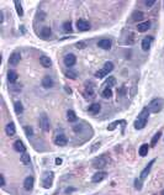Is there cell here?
Returning <instances> with one entry per match:
<instances>
[{
  "instance_id": "cell-1",
  "label": "cell",
  "mask_w": 164,
  "mask_h": 195,
  "mask_svg": "<svg viewBox=\"0 0 164 195\" xmlns=\"http://www.w3.org/2000/svg\"><path fill=\"white\" fill-rule=\"evenodd\" d=\"M148 115H149V110H148V108H144L141 111V114L138 115L137 120L135 121V129L136 130L144 129V126L147 125V121H148Z\"/></svg>"
},
{
  "instance_id": "cell-2",
  "label": "cell",
  "mask_w": 164,
  "mask_h": 195,
  "mask_svg": "<svg viewBox=\"0 0 164 195\" xmlns=\"http://www.w3.org/2000/svg\"><path fill=\"white\" fill-rule=\"evenodd\" d=\"M163 108H164V99H162V97H155V99H153L148 105L149 113H153V114L162 111Z\"/></svg>"
},
{
  "instance_id": "cell-3",
  "label": "cell",
  "mask_w": 164,
  "mask_h": 195,
  "mask_svg": "<svg viewBox=\"0 0 164 195\" xmlns=\"http://www.w3.org/2000/svg\"><path fill=\"white\" fill-rule=\"evenodd\" d=\"M114 63L112 62H106L105 64H104V67H103V69H100V70H98L96 73H95V77L96 78H104V77H106L110 72H112L114 70Z\"/></svg>"
},
{
  "instance_id": "cell-4",
  "label": "cell",
  "mask_w": 164,
  "mask_h": 195,
  "mask_svg": "<svg viewBox=\"0 0 164 195\" xmlns=\"http://www.w3.org/2000/svg\"><path fill=\"white\" fill-rule=\"evenodd\" d=\"M53 178H54L53 172H45L43 175H42V185H43V188L49 189L52 186V184H53Z\"/></svg>"
},
{
  "instance_id": "cell-5",
  "label": "cell",
  "mask_w": 164,
  "mask_h": 195,
  "mask_svg": "<svg viewBox=\"0 0 164 195\" xmlns=\"http://www.w3.org/2000/svg\"><path fill=\"white\" fill-rule=\"evenodd\" d=\"M38 122H40V127H41L43 131H49V130H51V122H49V119H48V116H47L46 114H42V115L40 116Z\"/></svg>"
},
{
  "instance_id": "cell-6",
  "label": "cell",
  "mask_w": 164,
  "mask_h": 195,
  "mask_svg": "<svg viewBox=\"0 0 164 195\" xmlns=\"http://www.w3.org/2000/svg\"><path fill=\"white\" fill-rule=\"evenodd\" d=\"M54 143L57 146H59V147H64V146H67L68 140H67V137H65L64 133H56V136H54Z\"/></svg>"
},
{
  "instance_id": "cell-7",
  "label": "cell",
  "mask_w": 164,
  "mask_h": 195,
  "mask_svg": "<svg viewBox=\"0 0 164 195\" xmlns=\"http://www.w3.org/2000/svg\"><path fill=\"white\" fill-rule=\"evenodd\" d=\"M107 164V159L105 157H98L93 161V167L96 169H101Z\"/></svg>"
},
{
  "instance_id": "cell-8",
  "label": "cell",
  "mask_w": 164,
  "mask_h": 195,
  "mask_svg": "<svg viewBox=\"0 0 164 195\" xmlns=\"http://www.w3.org/2000/svg\"><path fill=\"white\" fill-rule=\"evenodd\" d=\"M76 29L79 30V31H89L90 30V24L87 21V20H84V19H80V20H78L76 21Z\"/></svg>"
},
{
  "instance_id": "cell-9",
  "label": "cell",
  "mask_w": 164,
  "mask_h": 195,
  "mask_svg": "<svg viewBox=\"0 0 164 195\" xmlns=\"http://www.w3.org/2000/svg\"><path fill=\"white\" fill-rule=\"evenodd\" d=\"M63 62H64V64H65V67H68V68H70V67H73L75 63H76V57L74 56V54H72V53H69V54H67L65 57H64V59H63Z\"/></svg>"
},
{
  "instance_id": "cell-10",
  "label": "cell",
  "mask_w": 164,
  "mask_h": 195,
  "mask_svg": "<svg viewBox=\"0 0 164 195\" xmlns=\"http://www.w3.org/2000/svg\"><path fill=\"white\" fill-rule=\"evenodd\" d=\"M20 59H21L20 52H14V53H11V56H10V58H9V64L13 66V67H15V66L19 64Z\"/></svg>"
},
{
  "instance_id": "cell-11",
  "label": "cell",
  "mask_w": 164,
  "mask_h": 195,
  "mask_svg": "<svg viewBox=\"0 0 164 195\" xmlns=\"http://www.w3.org/2000/svg\"><path fill=\"white\" fill-rule=\"evenodd\" d=\"M40 36L43 38V40H47V38H49L51 37V35H52V31H51V27H48V26H42L41 29H40Z\"/></svg>"
},
{
  "instance_id": "cell-12",
  "label": "cell",
  "mask_w": 164,
  "mask_h": 195,
  "mask_svg": "<svg viewBox=\"0 0 164 195\" xmlns=\"http://www.w3.org/2000/svg\"><path fill=\"white\" fill-rule=\"evenodd\" d=\"M154 162H155V159H152V161H150V162L147 164V167H146V168H144V169L141 172V177H139V179H141V180H144V179L147 178V175L149 174V172H150V169H152V165L154 164Z\"/></svg>"
},
{
  "instance_id": "cell-13",
  "label": "cell",
  "mask_w": 164,
  "mask_h": 195,
  "mask_svg": "<svg viewBox=\"0 0 164 195\" xmlns=\"http://www.w3.org/2000/svg\"><path fill=\"white\" fill-rule=\"evenodd\" d=\"M152 42H153V37H152V36L144 37V38L142 40V50H143V51H148L149 47H150V45H152Z\"/></svg>"
},
{
  "instance_id": "cell-14",
  "label": "cell",
  "mask_w": 164,
  "mask_h": 195,
  "mask_svg": "<svg viewBox=\"0 0 164 195\" xmlns=\"http://www.w3.org/2000/svg\"><path fill=\"white\" fill-rule=\"evenodd\" d=\"M33 184H35V179H33V177H27L26 179H25V181H24V188L26 189V190H32V188H33Z\"/></svg>"
},
{
  "instance_id": "cell-15",
  "label": "cell",
  "mask_w": 164,
  "mask_h": 195,
  "mask_svg": "<svg viewBox=\"0 0 164 195\" xmlns=\"http://www.w3.org/2000/svg\"><path fill=\"white\" fill-rule=\"evenodd\" d=\"M14 149H15V151H18V152L25 153L26 147H25V145H24V142H22V141L18 140V141H15V143H14Z\"/></svg>"
},
{
  "instance_id": "cell-16",
  "label": "cell",
  "mask_w": 164,
  "mask_h": 195,
  "mask_svg": "<svg viewBox=\"0 0 164 195\" xmlns=\"http://www.w3.org/2000/svg\"><path fill=\"white\" fill-rule=\"evenodd\" d=\"M106 175H107V174H106L105 172H98V173H95V174L93 175L92 180H93L94 183H99V181H101L103 179H105Z\"/></svg>"
},
{
  "instance_id": "cell-17",
  "label": "cell",
  "mask_w": 164,
  "mask_h": 195,
  "mask_svg": "<svg viewBox=\"0 0 164 195\" xmlns=\"http://www.w3.org/2000/svg\"><path fill=\"white\" fill-rule=\"evenodd\" d=\"M111 41L110 40H107V38H104V40H101V41H99V43H98V46L100 47V48H103V50H110L111 48Z\"/></svg>"
},
{
  "instance_id": "cell-18",
  "label": "cell",
  "mask_w": 164,
  "mask_h": 195,
  "mask_svg": "<svg viewBox=\"0 0 164 195\" xmlns=\"http://www.w3.org/2000/svg\"><path fill=\"white\" fill-rule=\"evenodd\" d=\"M5 132H6L8 136H14V135H15L16 129H15L14 122H10V124H8V125L5 126Z\"/></svg>"
},
{
  "instance_id": "cell-19",
  "label": "cell",
  "mask_w": 164,
  "mask_h": 195,
  "mask_svg": "<svg viewBox=\"0 0 164 195\" xmlns=\"http://www.w3.org/2000/svg\"><path fill=\"white\" fill-rule=\"evenodd\" d=\"M149 27H150V22H149V21H144V22L138 24V26H137V31H138V32H146Z\"/></svg>"
},
{
  "instance_id": "cell-20",
  "label": "cell",
  "mask_w": 164,
  "mask_h": 195,
  "mask_svg": "<svg viewBox=\"0 0 164 195\" xmlns=\"http://www.w3.org/2000/svg\"><path fill=\"white\" fill-rule=\"evenodd\" d=\"M42 86H45V88H52L53 86V80H52V78L49 75L43 77V79H42Z\"/></svg>"
},
{
  "instance_id": "cell-21",
  "label": "cell",
  "mask_w": 164,
  "mask_h": 195,
  "mask_svg": "<svg viewBox=\"0 0 164 195\" xmlns=\"http://www.w3.org/2000/svg\"><path fill=\"white\" fill-rule=\"evenodd\" d=\"M40 62H41V64H42L43 67H46V68H48V67L52 66V61H51V58L47 57V56H42V57L40 58Z\"/></svg>"
},
{
  "instance_id": "cell-22",
  "label": "cell",
  "mask_w": 164,
  "mask_h": 195,
  "mask_svg": "<svg viewBox=\"0 0 164 195\" xmlns=\"http://www.w3.org/2000/svg\"><path fill=\"white\" fill-rule=\"evenodd\" d=\"M100 104H92L90 106H89V113L92 114V115H96V114H99L100 113Z\"/></svg>"
},
{
  "instance_id": "cell-23",
  "label": "cell",
  "mask_w": 164,
  "mask_h": 195,
  "mask_svg": "<svg viewBox=\"0 0 164 195\" xmlns=\"http://www.w3.org/2000/svg\"><path fill=\"white\" fill-rule=\"evenodd\" d=\"M143 19V13L142 11H135L132 15H131V21L136 22V21H141Z\"/></svg>"
},
{
  "instance_id": "cell-24",
  "label": "cell",
  "mask_w": 164,
  "mask_h": 195,
  "mask_svg": "<svg viewBox=\"0 0 164 195\" xmlns=\"http://www.w3.org/2000/svg\"><path fill=\"white\" fill-rule=\"evenodd\" d=\"M18 73L15 72V70H9L8 72V80L10 82V83H15L16 80H18Z\"/></svg>"
},
{
  "instance_id": "cell-25",
  "label": "cell",
  "mask_w": 164,
  "mask_h": 195,
  "mask_svg": "<svg viewBox=\"0 0 164 195\" xmlns=\"http://www.w3.org/2000/svg\"><path fill=\"white\" fill-rule=\"evenodd\" d=\"M116 84V79L114 78V77H109L106 80H105V83H104V85L103 86H105V88H110L111 89V86H114Z\"/></svg>"
},
{
  "instance_id": "cell-26",
  "label": "cell",
  "mask_w": 164,
  "mask_h": 195,
  "mask_svg": "<svg viewBox=\"0 0 164 195\" xmlns=\"http://www.w3.org/2000/svg\"><path fill=\"white\" fill-rule=\"evenodd\" d=\"M101 95H103V97H105V99H110V97L112 96V90L110 88H104V90L101 91Z\"/></svg>"
},
{
  "instance_id": "cell-27",
  "label": "cell",
  "mask_w": 164,
  "mask_h": 195,
  "mask_svg": "<svg viewBox=\"0 0 164 195\" xmlns=\"http://www.w3.org/2000/svg\"><path fill=\"white\" fill-rule=\"evenodd\" d=\"M138 153H139V156H141V157H146V156H147V153H148V145H147V143L142 145V146L139 147Z\"/></svg>"
},
{
  "instance_id": "cell-28",
  "label": "cell",
  "mask_w": 164,
  "mask_h": 195,
  "mask_svg": "<svg viewBox=\"0 0 164 195\" xmlns=\"http://www.w3.org/2000/svg\"><path fill=\"white\" fill-rule=\"evenodd\" d=\"M14 109H15V113H16L18 115L22 114V111H24V108H22V104H21V101H16V103L14 104Z\"/></svg>"
},
{
  "instance_id": "cell-29",
  "label": "cell",
  "mask_w": 164,
  "mask_h": 195,
  "mask_svg": "<svg viewBox=\"0 0 164 195\" xmlns=\"http://www.w3.org/2000/svg\"><path fill=\"white\" fill-rule=\"evenodd\" d=\"M67 119H68V121H70V122L76 121V115H75V113H74L73 110H68V113H67Z\"/></svg>"
},
{
  "instance_id": "cell-30",
  "label": "cell",
  "mask_w": 164,
  "mask_h": 195,
  "mask_svg": "<svg viewBox=\"0 0 164 195\" xmlns=\"http://www.w3.org/2000/svg\"><path fill=\"white\" fill-rule=\"evenodd\" d=\"M160 136H162V132H160V131H158V132H157V133L153 136V138H152V142H150V146H155V145H157V142L159 141Z\"/></svg>"
},
{
  "instance_id": "cell-31",
  "label": "cell",
  "mask_w": 164,
  "mask_h": 195,
  "mask_svg": "<svg viewBox=\"0 0 164 195\" xmlns=\"http://www.w3.org/2000/svg\"><path fill=\"white\" fill-rule=\"evenodd\" d=\"M15 6H16V13H18V15H19V16H22V15H24V10H22L21 3L15 2Z\"/></svg>"
},
{
  "instance_id": "cell-32",
  "label": "cell",
  "mask_w": 164,
  "mask_h": 195,
  "mask_svg": "<svg viewBox=\"0 0 164 195\" xmlns=\"http://www.w3.org/2000/svg\"><path fill=\"white\" fill-rule=\"evenodd\" d=\"M21 162H22L24 164H30V162H31L30 154H27V153H24V154L21 156Z\"/></svg>"
},
{
  "instance_id": "cell-33",
  "label": "cell",
  "mask_w": 164,
  "mask_h": 195,
  "mask_svg": "<svg viewBox=\"0 0 164 195\" xmlns=\"http://www.w3.org/2000/svg\"><path fill=\"white\" fill-rule=\"evenodd\" d=\"M24 130H25V133H26V136H27L29 138L33 136V130H32V127H31V126H25V127H24Z\"/></svg>"
},
{
  "instance_id": "cell-34",
  "label": "cell",
  "mask_w": 164,
  "mask_h": 195,
  "mask_svg": "<svg viewBox=\"0 0 164 195\" xmlns=\"http://www.w3.org/2000/svg\"><path fill=\"white\" fill-rule=\"evenodd\" d=\"M63 30L64 32H70L72 31V22L70 21H67L63 24Z\"/></svg>"
},
{
  "instance_id": "cell-35",
  "label": "cell",
  "mask_w": 164,
  "mask_h": 195,
  "mask_svg": "<svg viewBox=\"0 0 164 195\" xmlns=\"http://www.w3.org/2000/svg\"><path fill=\"white\" fill-rule=\"evenodd\" d=\"M65 75L68 78H70V79H75L76 78V73L73 72V70H65Z\"/></svg>"
},
{
  "instance_id": "cell-36",
  "label": "cell",
  "mask_w": 164,
  "mask_h": 195,
  "mask_svg": "<svg viewBox=\"0 0 164 195\" xmlns=\"http://www.w3.org/2000/svg\"><path fill=\"white\" fill-rule=\"evenodd\" d=\"M135 188H136L137 190H141V189H142V180H141V179H136V180H135Z\"/></svg>"
},
{
  "instance_id": "cell-37",
  "label": "cell",
  "mask_w": 164,
  "mask_h": 195,
  "mask_svg": "<svg viewBox=\"0 0 164 195\" xmlns=\"http://www.w3.org/2000/svg\"><path fill=\"white\" fill-rule=\"evenodd\" d=\"M121 121H116V122H114V124H111L109 127H107V130H110V131H112V130H115V127H116V125H119Z\"/></svg>"
},
{
  "instance_id": "cell-38",
  "label": "cell",
  "mask_w": 164,
  "mask_h": 195,
  "mask_svg": "<svg viewBox=\"0 0 164 195\" xmlns=\"http://www.w3.org/2000/svg\"><path fill=\"white\" fill-rule=\"evenodd\" d=\"M85 46H87L85 42H78V43L75 45V47H76V48H80V50H81V48H84Z\"/></svg>"
},
{
  "instance_id": "cell-39",
  "label": "cell",
  "mask_w": 164,
  "mask_h": 195,
  "mask_svg": "<svg viewBox=\"0 0 164 195\" xmlns=\"http://www.w3.org/2000/svg\"><path fill=\"white\" fill-rule=\"evenodd\" d=\"M154 0H149V2H144V4H146V6H152V5H154Z\"/></svg>"
},
{
  "instance_id": "cell-40",
  "label": "cell",
  "mask_w": 164,
  "mask_h": 195,
  "mask_svg": "<svg viewBox=\"0 0 164 195\" xmlns=\"http://www.w3.org/2000/svg\"><path fill=\"white\" fill-rule=\"evenodd\" d=\"M62 162H63V161H62V158H56V164H57V165L62 164Z\"/></svg>"
},
{
  "instance_id": "cell-41",
  "label": "cell",
  "mask_w": 164,
  "mask_h": 195,
  "mask_svg": "<svg viewBox=\"0 0 164 195\" xmlns=\"http://www.w3.org/2000/svg\"><path fill=\"white\" fill-rule=\"evenodd\" d=\"M0 178H2V186H4V185H5V178H4V175H3V174L0 175Z\"/></svg>"
},
{
  "instance_id": "cell-42",
  "label": "cell",
  "mask_w": 164,
  "mask_h": 195,
  "mask_svg": "<svg viewBox=\"0 0 164 195\" xmlns=\"http://www.w3.org/2000/svg\"><path fill=\"white\" fill-rule=\"evenodd\" d=\"M4 21V18H3V11H0V22Z\"/></svg>"
},
{
  "instance_id": "cell-43",
  "label": "cell",
  "mask_w": 164,
  "mask_h": 195,
  "mask_svg": "<svg viewBox=\"0 0 164 195\" xmlns=\"http://www.w3.org/2000/svg\"><path fill=\"white\" fill-rule=\"evenodd\" d=\"M73 190H74V189H67L65 193H70V191H73Z\"/></svg>"
},
{
  "instance_id": "cell-44",
  "label": "cell",
  "mask_w": 164,
  "mask_h": 195,
  "mask_svg": "<svg viewBox=\"0 0 164 195\" xmlns=\"http://www.w3.org/2000/svg\"><path fill=\"white\" fill-rule=\"evenodd\" d=\"M160 195H164V190H162V193H160Z\"/></svg>"
}]
</instances>
